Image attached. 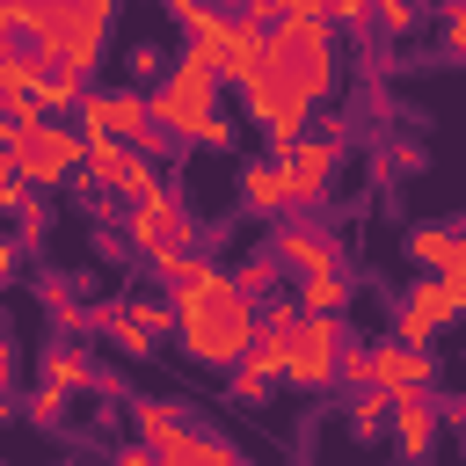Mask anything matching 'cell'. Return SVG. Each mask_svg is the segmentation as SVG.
I'll return each mask as SVG.
<instances>
[{
  "mask_svg": "<svg viewBox=\"0 0 466 466\" xmlns=\"http://www.w3.org/2000/svg\"><path fill=\"white\" fill-rule=\"evenodd\" d=\"M175 306H182V328H175L182 357H197V364H211V371H233V364L255 350V335H262V299L240 291L233 269L211 277L204 291H182Z\"/></svg>",
  "mask_w": 466,
  "mask_h": 466,
  "instance_id": "6da1fadb",
  "label": "cell"
},
{
  "mask_svg": "<svg viewBox=\"0 0 466 466\" xmlns=\"http://www.w3.org/2000/svg\"><path fill=\"white\" fill-rule=\"evenodd\" d=\"M218 87H226V73L204 58V51H175V66L146 87L153 95V116L160 124H175L189 146H204V153H233V116L218 109Z\"/></svg>",
  "mask_w": 466,
  "mask_h": 466,
  "instance_id": "7a4b0ae2",
  "label": "cell"
},
{
  "mask_svg": "<svg viewBox=\"0 0 466 466\" xmlns=\"http://www.w3.org/2000/svg\"><path fill=\"white\" fill-rule=\"evenodd\" d=\"M7 138V160L36 182V189H58V182H80V167H87V131H80V116L66 124V116H29V124H7L0 131Z\"/></svg>",
  "mask_w": 466,
  "mask_h": 466,
  "instance_id": "3957f363",
  "label": "cell"
},
{
  "mask_svg": "<svg viewBox=\"0 0 466 466\" xmlns=\"http://www.w3.org/2000/svg\"><path fill=\"white\" fill-rule=\"evenodd\" d=\"M335 29H342V22H328V15H291V22H277V29H269V66H277V73H291L313 102H328V95H335V80H342Z\"/></svg>",
  "mask_w": 466,
  "mask_h": 466,
  "instance_id": "277c9868",
  "label": "cell"
},
{
  "mask_svg": "<svg viewBox=\"0 0 466 466\" xmlns=\"http://www.w3.org/2000/svg\"><path fill=\"white\" fill-rule=\"evenodd\" d=\"M350 342H357V335H350L342 313H306V320L291 328V371H284V386H299V393L342 386V350H350Z\"/></svg>",
  "mask_w": 466,
  "mask_h": 466,
  "instance_id": "5b68a950",
  "label": "cell"
},
{
  "mask_svg": "<svg viewBox=\"0 0 466 466\" xmlns=\"http://www.w3.org/2000/svg\"><path fill=\"white\" fill-rule=\"evenodd\" d=\"M80 182L87 189H102V197H146V189H160L167 175H160V160L138 146V138H87V167H80Z\"/></svg>",
  "mask_w": 466,
  "mask_h": 466,
  "instance_id": "8992f818",
  "label": "cell"
},
{
  "mask_svg": "<svg viewBox=\"0 0 466 466\" xmlns=\"http://www.w3.org/2000/svg\"><path fill=\"white\" fill-rule=\"evenodd\" d=\"M459 320H466V277H444V269H422L408 284V299L393 306V335H408V342H430Z\"/></svg>",
  "mask_w": 466,
  "mask_h": 466,
  "instance_id": "52a82bcc",
  "label": "cell"
},
{
  "mask_svg": "<svg viewBox=\"0 0 466 466\" xmlns=\"http://www.w3.org/2000/svg\"><path fill=\"white\" fill-rule=\"evenodd\" d=\"M124 240L138 248V255H167V248H197L204 233H197V218H189V204L160 182V189H146V197H131V211H124Z\"/></svg>",
  "mask_w": 466,
  "mask_h": 466,
  "instance_id": "ba28073f",
  "label": "cell"
},
{
  "mask_svg": "<svg viewBox=\"0 0 466 466\" xmlns=\"http://www.w3.org/2000/svg\"><path fill=\"white\" fill-rule=\"evenodd\" d=\"M342 131H350V116H328L320 131H306V138L284 153V167H291V211H313V204L335 189V167H342Z\"/></svg>",
  "mask_w": 466,
  "mask_h": 466,
  "instance_id": "9c48e42d",
  "label": "cell"
},
{
  "mask_svg": "<svg viewBox=\"0 0 466 466\" xmlns=\"http://www.w3.org/2000/svg\"><path fill=\"white\" fill-rule=\"evenodd\" d=\"M153 124V95L146 87H87L80 102V131L87 138H138Z\"/></svg>",
  "mask_w": 466,
  "mask_h": 466,
  "instance_id": "30bf717a",
  "label": "cell"
},
{
  "mask_svg": "<svg viewBox=\"0 0 466 466\" xmlns=\"http://www.w3.org/2000/svg\"><path fill=\"white\" fill-rule=\"evenodd\" d=\"M269 248L284 255L291 277H306V269H335V262H342V240H335L313 211H284V226L269 233Z\"/></svg>",
  "mask_w": 466,
  "mask_h": 466,
  "instance_id": "8fae6325",
  "label": "cell"
},
{
  "mask_svg": "<svg viewBox=\"0 0 466 466\" xmlns=\"http://www.w3.org/2000/svg\"><path fill=\"white\" fill-rule=\"evenodd\" d=\"M437 422H444L437 393H430V386H408V393H393V422H386V437H393V451H400V459H430Z\"/></svg>",
  "mask_w": 466,
  "mask_h": 466,
  "instance_id": "7c38bea8",
  "label": "cell"
},
{
  "mask_svg": "<svg viewBox=\"0 0 466 466\" xmlns=\"http://www.w3.org/2000/svg\"><path fill=\"white\" fill-rule=\"evenodd\" d=\"M240 211H255V218L291 211V167H284V153H262V160L240 167Z\"/></svg>",
  "mask_w": 466,
  "mask_h": 466,
  "instance_id": "4fadbf2b",
  "label": "cell"
},
{
  "mask_svg": "<svg viewBox=\"0 0 466 466\" xmlns=\"http://www.w3.org/2000/svg\"><path fill=\"white\" fill-rule=\"evenodd\" d=\"M87 328H95V335H109V342H116L124 357H138V364H146V357H160V335H153V328L131 313V299H109V306H95V313H87Z\"/></svg>",
  "mask_w": 466,
  "mask_h": 466,
  "instance_id": "5bb4252c",
  "label": "cell"
},
{
  "mask_svg": "<svg viewBox=\"0 0 466 466\" xmlns=\"http://www.w3.org/2000/svg\"><path fill=\"white\" fill-rule=\"evenodd\" d=\"M262 58H269V29H262L255 15H240V22H233V36L218 44V58H211V66L240 87V80H255V73H262Z\"/></svg>",
  "mask_w": 466,
  "mask_h": 466,
  "instance_id": "9a60e30c",
  "label": "cell"
},
{
  "mask_svg": "<svg viewBox=\"0 0 466 466\" xmlns=\"http://www.w3.org/2000/svg\"><path fill=\"white\" fill-rule=\"evenodd\" d=\"M160 466H240V451H233L226 437H211V430L175 422V430L160 437Z\"/></svg>",
  "mask_w": 466,
  "mask_h": 466,
  "instance_id": "2e32d148",
  "label": "cell"
},
{
  "mask_svg": "<svg viewBox=\"0 0 466 466\" xmlns=\"http://www.w3.org/2000/svg\"><path fill=\"white\" fill-rule=\"evenodd\" d=\"M146 262H153L160 291H175V299H182V291H204L211 277H226V269H218L211 255H197V248H167V255H146Z\"/></svg>",
  "mask_w": 466,
  "mask_h": 466,
  "instance_id": "e0dca14e",
  "label": "cell"
},
{
  "mask_svg": "<svg viewBox=\"0 0 466 466\" xmlns=\"http://www.w3.org/2000/svg\"><path fill=\"white\" fill-rule=\"evenodd\" d=\"M36 102H44L51 116H80V102H87V73L66 66V58H51L44 80H36Z\"/></svg>",
  "mask_w": 466,
  "mask_h": 466,
  "instance_id": "ac0fdd59",
  "label": "cell"
},
{
  "mask_svg": "<svg viewBox=\"0 0 466 466\" xmlns=\"http://www.w3.org/2000/svg\"><path fill=\"white\" fill-rule=\"evenodd\" d=\"M291 291H299L306 313H342V306L357 299L350 277H342V262H335V269H306V277H291Z\"/></svg>",
  "mask_w": 466,
  "mask_h": 466,
  "instance_id": "d6986e66",
  "label": "cell"
},
{
  "mask_svg": "<svg viewBox=\"0 0 466 466\" xmlns=\"http://www.w3.org/2000/svg\"><path fill=\"white\" fill-rule=\"evenodd\" d=\"M36 371H44V386H58V393H87V386H95V364H87V350H73V342H51Z\"/></svg>",
  "mask_w": 466,
  "mask_h": 466,
  "instance_id": "ffe728a7",
  "label": "cell"
},
{
  "mask_svg": "<svg viewBox=\"0 0 466 466\" xmlns=\"http://www.w3.org/2000/svg\"><path fill=\"white\" fill-rule=\"evenodd\" d=\"M233 22H240V15H226V7H211V0H204V7L182 22V44H189V51H204V58H218V44L233 36Z\"/></svg>",
  "mask_w": 466,
  "mask_h": 466,
  "instance_id": "44dd1931",
  "label": "cell"
},
{
  "mask_svg": "<svg viewBox=\"0 0 466 466\" xmlns=\"http://www.w3.org/2000/svg\"><path fill=\"white\" fill-rule=\"evenodd\" d=\"M451 240H459V218H430V226H408V262H422V269H444Z\"/></svg>",
  "mask_w": 466,
  "mask_h": 466,
  "instance_id": "7402d4cb",
  "label": "cell"
},
{
  "mask_svg": "<svg viewBox=\"0 0 466 466\" xmlns=\"http://www.w3.org/2000/svg\"><path fill=\"white\" fill-rule=\"evenodd\" d=\"M386 422H393V393H386V386H357V393H350V430H357V437H379Z\"/></svg>",
  "mask_w": 466,
  "mask_h": 466,
  "instance_id": "603a6c76",
  "label": "cell"
},
{
  "mask_svg": "<svg viewBox=\"0 0 466 466\" xmlns=\"http://www.w3.org/2000/svg\"><path fill=\"white\" fill-rule=\"evenodd\" d=\"M233 277H240V291H255V299H269V291H277V284H284L291 269H284V255H277V248H262V255H248V262H240Z\"/></svg>",
  "mask_w": 466,
  "mask_h": 466,
  "instance_id": "cb8c5ba5",
  "label": "cell"
},
{
  "mask_svg": "<svg viewBox=\"0 0 466 466\" xmlns=\"http://www.w3.org/2000/svg\"><path fill=\"white\" fill-rule=\"evenodd\" d=\"M284 379L277 371H255V364H233V400L240 408H269V393H277Z\"/></svg>",
  "mask_w": 466,
  "mask_h": 466,
  "instance_id": "d4e9b609",
  "label": "cell"
},
{
  "mask_svg": "<svg viewBox=\"0 0 466 466\" xmlns=\"http://www.w3.org/2000/svg\"><path fill=\"white\" fill-rule=\"evenodd\" d=\"M124 408H131L138 437H153V444H160V437H167V430L182 422V408H175V400H124Z\"/></svg>",
  "mask_w": 466,
  "mask_h": 466,
  "instance_id": "484cf974",
  "label": "cell"
},
{
  "mask_svg": "<svg viewBox=\"0 0 466 466\" xmlns=\"http://www.w3.org/2000/svg\"><path fill=\"white\" fill-rule=\"evenodd\" d=\"M131 313H138L153 335H175V328H182V306H175V299H153V291H131Z\"/></svg>",
  "mask_w": 466,
  "mask_h": 466,
  "instance_id": "4316f807",
  "label": "cell"
},
{
  "mask_svg": "<svg viewBox=\"0 0 466 466\" xmlns=\"http://www.w3.org/2000/svg\"><path fill=\"white\" fill-rule=\"evenodd\" d=\"M371 22H379L386 36H415V22H422V0H371Z\"/></svg>",
  "mask_w": 466,
  "mask_h": 466,
  "instance_id": "83f0119b",
  "label": "cell"
},
{
  "mask_svg": "<svg viewBox=\"0 0 466 466\" xmlns=\"http://www.w3.org/2000/svg\"><path fill=\"white\" fill-rule=\"evenodd\" d=\"M248 15H255L262 29H277V22H291V15H328V0H248Z\"/></svg>",
  "mask_w": 466,
  "mask_h": 466,
  "instance_id": "f1b7e54d",
  "label": "cell"
},
{
  "mask_svg": "<svg viewBox=\"0 0 466 466\" xmlns=\"http://www.w3.org/2000/svg\"><path fill=\"white\" fill-rule=\"evenodd\" d=\"M73 291H80V284H58V277H51V284H44V313H51V320H58V328H80V320H87V313H80V299H73Z\"/></svg>",
  "mask_w": 466,
  "mask_h": 466,
  "instance_id": "f546056e",
  "label": "cell"
},
{
  "mask_svg": "<svg viewBox=\"0 0 466 466\" xmlns=\"http://www.w3.org/2000/svg\"><path fill=\"white\" fill-rule=\"evenodd\" d=\"M66 400H73V393H58V386H36V393H29L22 408H29V422H36V430H58V415H66Z\"/></svg>",
  "mask_w": 466,
  "mask_h": 466,
  "instance_id": "4dcf8cb0",
  "label": "cell"
},
{
  "mask_svg": "<svg viewBox=\"0 0 466 466\" xmlns=\"http://www.w3.org/2000/svg\"><path fill=\"white\" fill-rule=\"evenodd\" d=\"M437 36H444V58H459V66H466V0H444Z\"/></svg>",
  "mask_w": 466,
  "mask_h": 466,
  "instance_id": "1f68e13d",
  "label": "cell"
},
{
  "mask_svg": "<svg viewBox=\"0 0 466 466\" xmlns=\"http://www.w3.org/2000/svg\"><path fill=\"white\" fill-rule=\"evenodd\" d=\"M167 66H175V58H167L160 44H131V73H138V80H160Z\"/></svg>",
  "mask_w": 466,
  "mask_h": 466,
  "instance_id": "d6a6232c",
  "label": "cell"
},
{
  "mask_svg": "<svg viewBox=\"0 0 466 466\" xmlns=\"http://www.w3.org/2000/svg\"><path fill=\"white\" fill-rule=\"evenodd\" d=\"M328 22H342V29H364V22H371V0H328Z\"/></svg>",
  "mask_w": 466,
  "mask_h": 466,
  "instance_id": "836d02e7",
  "label": "cell"
},
{
  "mask_svg": "<svg viewBox=\"0 0 466 466\" xmlns=\"http://www.w3.org/2000/svg\"><path fill=\"white\" fill-rule=\"evenodd\" d=\"M15 240H22V248H36V240H44V211H36V204H22V211H15Z\"/></svg>",
  "mask_w": 466,
  "mask_h": 466,
  "instance_id": "e575fe53",
  "label": "cell"
},
{
  "mask_svg": "<svg viewBox=\"0 0 466 466\" xmlns=\"http://www.w3.org/2000/svg\"><path fill=\"white\" fill-rule=\"evenodd\" d=\"M393 167H400V175H422V146L400 138V146H393Z\"/></svg>",
  "mask_w": 466,
  "mask_h": 466,
  "instance_id": "d590c367",
  "label": "cell"
},
{
  "mask_svg": "<svg viewBox=\"0 0 466 466\" xmlns=\"http://www.w3.org/2000/svg\"><path fill=\"white\" fill-rule=\"evenodd\" d=\"M444 277H466V218H459V240H451V255H444Z\"/></svg>",
  "mask_w": 466,
  "mask_h": 466,
  "instance_id": "8d00e7d4",
  "label": "cell"
},
{
  "mask_svg": "<svg viewBox=\"0 0 466 466\" xmlns=\"http://www.w3.org/2000/svg\"><path fill=\"white\" fill-rule=\"evenodd\" d=\"M211 7H226V15H248V0H211Z\"/></svg>",
  "mask_w": 466,
  "mask_h": 466,
  "instance_id": "74e56055",
  "label": "cell"
},
{
  "mask_svg": "<svg viewBox=\"0 0 466 466\" xmlns=\"http://www.w3.org/2000/svg\"><path fill=\"white\" fill-rule=\"evenodd\" d=\"M459 444H466V422H459Z\"/></svg>",
  "mask_w": 466,
  "mask_h": 466,
  "instance_id": "f35d334b",
  "label": "cell"
}]
</instances>
